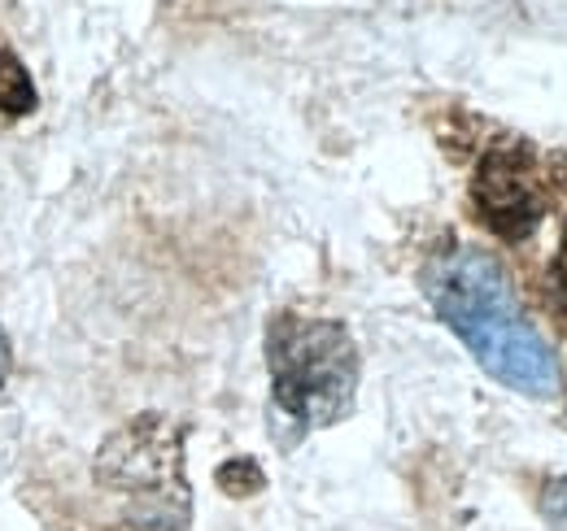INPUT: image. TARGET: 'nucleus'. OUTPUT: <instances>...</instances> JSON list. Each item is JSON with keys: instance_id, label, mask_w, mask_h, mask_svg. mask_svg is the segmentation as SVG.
Wrapping results in <instances>:
<instances>
[{"instance_id": "nucleus-1", "label": "nucleus", "mask_w": 567, "mask_h": 531, "mask_svg": "<svg viewBox=\"0 0 567 531\" xmlns=\"http://www.w3.org/2000/svg\"><path fill=\"white\" fill-rule=\"evenodd\" d=\"M436 319L467 344V353L519 397L546 400L559 393V362L537 327L524 319L502 266L467 244L432 253L420 274Z\"/></svg>"}, {"instance_id": "nucleus-2", "label": "nucleus", "mask_w": 567, "mask_h": 531, "mask_svg": "<svg viewBox=\"0 0 567 531\" xmlns=\"http://www.w3.org/2000/svg\"><path fill=\"white\" fill-rule=\"evenodd\" d=\"M267 371L271 414L292 427V440L354 414L362 353L350 327L337 319L276 314L267 327Z\"/></svg>"}, {"instance_id": "nucleus-3", "label": "nucleus", "mask_w": 567, "mask_h": 531, "mask_svg": "<svg viewBox=\"0 0 567 531\" xmlns=\"http://www.w3.org/2000/svg\"><path fill=\"white\" fill-rule=\"evenodd\" d=\"M92 475L123 497V523L132 531H188L193 488L184 479V427L166 414H141L118 427L101 449Z\"/></svg>"}, {"instance_id": "nucleus-4", "label": "nucleus", "mask_w": 567, "mask_h": 531, "mask_svg": "<svg viewBox=\"0 0 567 531\" xmlns=\"http://www.w3.org/2000/svg\"><path fill=\"white\" fill-rule=\"evenodd\" d=\"M550 197H555L550 170L533 144L502 135L481 148V162L472 175V205L497 240L506 244L528 240L542 227Z\"/></svg>"}, {"instance_id": "nucleus-5", "label": "nucleus", "mask_w": 567, "mask_h": 531, "mask_svg": "<svg viewBox=\"0 0 567 531\" xmlns=\"http://www.w3.org/2000/svg\"><path fill=\"white\" fill-rule=\"evenodd\" d=\"M35 105H40V92H35L27 66L9 49H0V114L4 118H27V114H35Z\"/></svg>"}, {"instance_id": "nucleus-6", "label": "nucleus", "mask_w": 567, "mask_h": 531, "mask_svg": "<svg viewBox=\"0 0 567 531\" xmlns=\"http://www.w3.org/2000/svg\"><path fill=\"white\" fill-rule=\"evenodd\" d=\"M214 483H218L227 497L245 501V497H258V492L267 488V475H262V466L254 462V458H227V462L214 470Z\"/></svg>"}, {"instance_id": "nucleus-7", "label": "nucleus", "mask_w": 567, "mask_h": 531, "mask_svg": "<svg viewBox=\"0 0 567 531\" xmlns=\"http://www.w3.org/2000/svg\"><path fill=\"white\" fill-rule=\"evenodd\" d=\"M542 519L550 531H567V475H555L546 488H542Z\"/></svg>"}, {"instance_id": "nucleus-8", "label": "nucleus", "mask_w": 567, "mask_h": 531, "mask_svg": "<svg viewBox=\"0 0 567 531\" xmlns=\"http://www.w3.org/2000/svg\"><path fill=\"white\" fill-rule=\"evenodd\" d=\"M546 296H550V305L559 314H567V227H564V240H559V253L550 262V274H546Z\"/></svg>"}, {"instance_id": "nucleus-9", "label": "nucleus", "mask_w": 567, "mask_h": 531, "mask_svg": "<svg viewBox=\"0 0 567 531\" xmlns=\"http://www.w3.org/2000/svg\"><path fill=\"white\" fill-rule=\"evenodd\" d=\"M9 366H13V344H9V335H4V323H0V393H4V384H9Z\"/></svg>"}]
</instances>
